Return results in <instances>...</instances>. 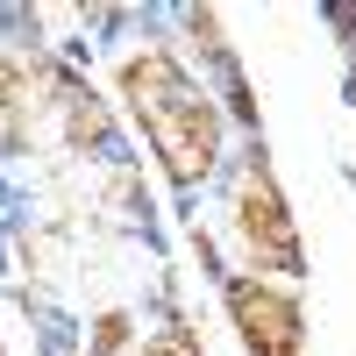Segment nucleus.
Wrapping results in <instances>:
<instances>
[{
	"mask_svg": "<svg viewBox=\"0 0 356 356\" xmlns=\"http://www.w3.org/2000/svg\"><path fill=\"white\" fill-rule=\"evenodd\" d=\"M122 335H129V321H122V314H107V321H100V335H93V349L107 356V349H114V342H122Z\"/></svg>",
	"mask_w": 356,
	"mask_h": 356,
	"instance_id": "obj_5",
	"label": "nucleus"
},
{
	"mask_svg": "<svg viewBox=\"0 0 356 356\" xmlns=\"http://www.w3.org/2000/svg\"><path fill=\"white\" fill-rule=\"evenodd\" d=\"M122 93L136 107L143 136L157 143L164 171L178 186H200V178L214 171V157H221V122H214V107L200 100V86L178 72L164 50H143V57L122 65Z\"/></svg>",
	"mask_w": 356,
	"mask_h": 356,
	"instance_id": "obj_1",
	"label": "nucleus"
},
{
	"mask_svg": "<svg viewBox=\"0 0 356 356\" xmlns=\"http://www.w3.org/2000/svg\"><path fill=\"white\" fill-rule=\"evenodd\" d=\"M150 356H200V342H193V328H164L150 342Z\"/></svg>",
	"mask_w": 356,
	"mask_h": 356,
	"instance_id": "obj_4",
	"label": "nucleus"
},
{
	"mask_svg": "<svg viewBox=\"0 0 356 356\" xmlns=\"http://www.w3.org/2000/svg\"><path fill=\"white\" fill-rule=\"evenodd\" d=\"M235 235L264 271H300V228L285 214V193L271 186V171L250 164L243 186H235Z\"/></svg>",
	"mask_w": 356,
	"mask_h": 356,
	"instance_id": "obj_2",
	"label": "nucleus"
},
{
	"mask_svg": "<svg viewBox=\"0 0 356 356\" xmlns=\"http://www.w3.org/2000/svg\"><path fill=\"white\" fill-rule=\"evenodd\" d=\"M228 314H235V328H243L250 356H300V307L285 300V292L271 285H228Z\"/></svg>",
	"mask_w": 356,
	"mask_h": 356,
	"instance_id": "obj_3",
	"label": "nucleus"
}]
</instances>
